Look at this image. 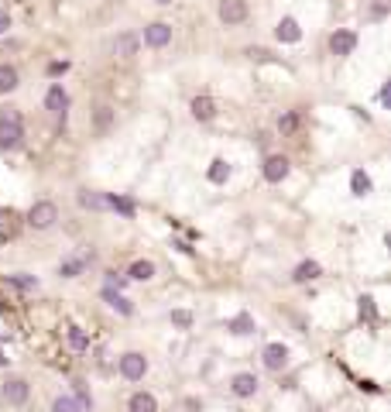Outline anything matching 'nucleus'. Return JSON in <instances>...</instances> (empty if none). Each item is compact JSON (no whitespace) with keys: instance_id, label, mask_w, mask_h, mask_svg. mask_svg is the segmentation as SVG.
<instances>
[{"instance_id":"f257e3e1","label":"nucleus","mask_w":391,"mask_h":412,"mask_svg":"<svg viewBox=\"0 0 391 412\" xmlns=\"http://www.w3.org/2000/svg\"><path fill=\"white\" fill-rule=\"evenodd\" d=\"M25 138V124H21V114L18 110H7L0 114V148H18Z\"/></svg>"},{"instance_id":"f03ea898","label":"nucleus","mask_w":391,"mask_h":412,"mask_svg":"<svg viewBox=\"0 0 391 412\" xmlns=\"http://www.w3.org/2000/svg\"><path fill=\"white\" fill-rule=\"evenodd\" d=\"M55 220H58V206L49 203V200H42V203H35L27 210V224H31L35 231H49Z\"/></svg>"},{"instance_id":"7ed1b4c3","label":"nucleus","mask_w":391,"mask_h":412,"mask_svg":"<svg viewBox=\"0 0 391 412\" xmlns=\"http://www.w3.org/2000/svg\"><path fill=\"white\" fill-rule=\"evenodd\" d=\"M216 14H220V21L227 28L244 25V21H247V0H220Z\"/></svg>"},{"instance_id":"20e7f679","label":"nucleus","mask_w":391,"mask_h":412,"mask_svg":"<svg viewBox=\"0 0 391 412\" xmlns=\"http://www.w3.org/2000/svg\"><path fill=\"white\" fill-rule=\"evenodd\" d=\"M144 371H148V358H144V354L130 351V354L120 358V375H124L128 382H141V378H144Z\"/></svg>"},{"instance_id":"39448f33","label":"nucleus","mask_w":391,"mask_h":412,"mask_svg":"<svg viewBox=\"0 0 391 412\" xmlns=\"http://www.w3.org/2000/svg\"><path fill=\"white\" fill-rule=\"evenodd\" d=\"M27 392H31V388H27L25 378H7L4 388H0V395H4V402H7V406H25Z\"/></svg>"},{"instance_id":"423d86ee","label":"nucleus","mask_w":391,"mask_h":412,"mask_svg":"<svg viewBox=\"0 0 391 412\" xmlns=\"http://www.w3.org/2000/svg\"><path fill=\"white\" fill-rule=\"evenodd\" d=\"M168 42H172V25L155 21V25L144 28V45H148V49H165Z\"/></svg>"},{"instance_id":"0eeeda50","label":"nucleus","mask_w":391,"mask_h":412,"mask_svg":"<svg viewBox=\"0 0 391 412\" xmlns=\"http://www.w3.org/2000/svg\"><path fill=\"white\" fill-rule=\"evenodd\" d=\"M292 172V165H288L285 154H268L264 158V179L268 182H282Z\"/></svg>"},{"instance_id":"6e6552de","label":"nucleus","mask_w":391,"mask_h":412,"mask_svg":"<svg viewBox=\"0 0 391 412\" xmlns=\"http://www.w3.org/2000/svg\"><path fill=\"white\" fill-rule=\"evenodd\" d=\"M45 110L55 114V117H66V110H69V93H66L58 83L49 86V93H45Z\"/></svg>"},{"instance_id":"1a4fd4ad","label":"nucleus","mask_w":391,"mask_h":412,"mask_svg":"<svg viewBox=\"0 0 391 412\" xmlns=\"http://www.w3.org/2000/svg\"><path fill=\"white\" fill-rule=\"evenodd\" d=\"M354 49H357V35L354 31H347V28L333 31V38H330V52L333 55H350Z\"/></svg>"},{"instance_id":"9d476101","label":"nucleus","mask_w":391,"mask_h":412,"mask_svg":"<svg viewBox=\"0 0 391 412\" xmlns=\"http://www.w3.org/2000/svg\"><path fill=\"white\" fill-rule=\"evenodd\" d=\"M285 364H288L285 344H268V347H264V368H268V371H282Z\"/></svg>"},{"instance_id":"9b49d317","label":"nucleus","mask_w":391,"mask_h":412,"mask_svg":"<svg viewBox=\"0 0 391 412\" xmlns=\"http://www.w3.org/2000/svg\"><path fill=\"white\" fill-rule=\"evenodd\" d=\"M275 38H278L282 45H295V42L302 38V28H299V21H295V18H282V21H278V28H275Z\"/></svg>"},{"instance_id":"f8f14e48","label":"nucleus","mask_w":391,"mask_h":412,"mask_svg":"<svg viewBox=\"0 0 391 412\" xmlns=\"http://www.w3.org/2000/svg\"><path fill=\"white\" fill-rule=\"evenodd\" d=\"M230 392H234L237 399H251L258 392V378L251 371H240V375H234V382H230Z\"/></svg>"},{"instance_id":"ddd939ff","label":"nucleus","mask_w":391,"mask_h":412,"mask_svg":"<svg viewBox=\"0 0 391 412\" xmlns=\"http://www.w3.org/2000/svg\"><path fill=\"white\" fill-rule=\"evenodd\" d=\"M130 412H158V399L151 395V392H134L128 402Z\"/></svg>"},{"instance_id":"4468645a","label":"nucleus","mask_w":391,"mask_h":412,"mask_svg":"<svg viewBox=\"0 0 391 412\" xmlns=\"http://www.w3.org/2000/svg\"><path fill=\"white\" fill-rule=\"evenodd\" d=\"M137 45H141V38H137L134 31H124V35H120V38L113 42V52H117L120 59H130V55L137 52Z\"/></svg>"},{"instance_id":"2eb2a0df","label":"nucleus","mask_w":391,"mask_h":412,"mask_svg":"<svg viewBox=\"0 0 391 412\" xmlns=\"http://www.w3.org/2000/svg\"><path fill=\"white\" fill-rule=\"evenodd\" d=\"M192 117H196V121H213V117H216L213 97H196V100H192Z\"/></svg>"},{"instance_id":"dca6fc26","label":"nucleus","mask_w":391,"mask_h":412,"mask_svg":"<svg viewBox=\"0 0 391 412\" xmlns=\"http://www.w3.org/2000/svg\"><path fill=\"white\" fill-rule=\"evenodd\" d=\"M18 83H21V76H18L14 66H0V97H4V93H14Z\"/></svg>"},{"instance_id":"f3484780","label":"nucleus","mask_w":391,"mask_h":412,"mask_svg":"<svg viewBox=\"0 0 391 412\" xmlns=\"http://www.w3.org/2000/svg\"><path fill=\"white\" fill-rule=\"evenodd\" d=\"M128 279H134V282H148V279H155V265L151 261H134L128 268Z\"/></svg>"},{"instance_id":"a211bd4d","label":"nucleus","mask_w":391,"mask_h":412,"mask_svg":"<svg viewBox=\"0 0 391 412\" xmlns=\"http://www.w3.org/2000/svg\"><path fill=\"white\" fill-rule=\"evenodd\" d=\"M104 299H106V303H110V306H113V309H117L120 316H130V313H134V306H130V299H124L120 292H113L110 285H106V289H104Z\"/></svg>"},{"instance_id":"6ab92c4d","label":"nucleus","mask_w":391,"mask_h":412,"mask_svg":"<svg viewBox=\"0 0 391 412\" xmlns=\"http://www.w3.org/2000/svg\"><path fill=\"white\" fill-rule=\"evenodd\" d=\"M230 334H237V337L254 334V316H247V313H237L234 320H230Z\"/></svg>"},{"instance_id":"aec40b11","label":"nucleus","mask_w":391,"mask_h":412,"mask_svg":"<svg viewBox=\"0 0 391 412\" xmlns=\"http://www.w3.org/2000/svg\"><path fill=\"white\" fill-rule=\"evenodd\" d=\"M319 272H323V268H319V261H302V265L295 268V275H292V279H295V282H313V279H319Z\"/></svg>"},{"instance_id":"412c9836","label":"nucleus","mask_w":391,"mask_h":412,"mask_svg":"<svg viewBox=\"0 0 391 412\" xmlns=\"http://www.w3.org/2000/svg\"><path fill=\"white\" fill-rule=\"evenodd\" d=\"M350 189H354V196H367V193H371V176L357 169V172L350 176Z\"/></svg>"},{"instance_id":"4be33fe9","label":"nucleus","mask_w":391,"mask_h":412,"mask_svg":"<svg viewBox=\"0 0 391 412\" xmlns=\"http://www.w3.org/2000/svg\"><path fill=\"white\" fill-rule=\"evenodd\" d=\"M227 179H230V165H227L223 158H216V162L209 165V182L220 186V182H227Z\"/></svg>"},{"instance_id":"5701e85b","label":"nucleus","mask_w":391,"mask_h":412,"mask_svg":"<svg viewBox=\"0 0 391 412\" xmlns=\"http://www.w3.org/2000/svg\"><path fill=\"white\" fill-rule=\"evenodd\" d=\"M79 206H86V210H106V196H100V193H79Z\"/></svg>"},{"instance_id":"b1692460","label":"nucleus","mask_w":391,"mask_h":412,"mask_svg":"<svg viewBox=\"0 0 391 412\" xmlns=\"http://www.w3.org/2000/svg\"><path fill=\"white\" fill-rule=\"evenodd\" d=\"M52 412H79V402L76 399H69V395H58L52 402Z\"/></svg>"},{"instance_id":"393cba45","label":"nucleus","mask_w":391,"mask_h":412,"mask_svg":"<svg viewBox=\"0 0 391 412\" xmlns=\"http://www.w3.org/2000/svg\"><path fill=\"white\" fill-rule=\"evenodd\" d=\"M58 272H62L66 279H76L79 272H82V258H73V261H62V265H58Z\"/></svg>"},{"instance_id":"a878e982","label":"nucleus","mask_w":391,"mask_h":412,"mask_svg":"<svg viewBox=\"0 0 391 412\" xmlns=\"http://www.w3.org/2000/svg\"><path fill=\"white\" fill-rule=\"evenodd\" d=\"M295 128H299V114H295V110H288L285 117H278V131H282V134H292Z\"/></svg>"},{"instance_id":"bb28decb","label":"nucleus","mask_w":391,"mask_h":412,"mask_svg":"<svg viewBox=\"0 0 391 412\" xmlns=\"http://www.w3.org/2000/svg\"><path fill=\"white\" fill-rule=\"evenodd\" d=\"M69 347H73V351H86V347H89V340H86V334H82L79 327L69 330Z\"/></svg>"},{"instance_id":"cd10ccee","label":"nucleus","mask_w":391,"mask_h":412,"mask_svg":"<svg viewBox=\"0 0 391 412\" xmlns=\"http://www.w3.org/2000/svg\"><path fill=\"white\" fill-rule=\"evenodd\" d=\"M106 210H120L124 217H130V213H134V203H130V200H117V196H106Z\"/></svg>"},{"instance_id":"c85d7f7f","label":"nucleus","mask_w":391,"mask_h":412,"mask_svg":"<svg viewBox=\"0 0 391 412\" xmlns=\"http://www.w3.org/2000/svg\"><path fill=\"white\" fill-rule=\"evenodd\" d=\"M7 282H11V285H18V289H25V292L38 289V279H31V275H11Z\"/></svg>"},{"instance_id":"c756f323","label":"nucleus","mask_w":391,"mask_h":412,"mask_svg":"<svg viewBox=\"0 0 391 412\" xmlns=\"http://www.w3.org/2000/svg\"><path fill=\"white\" fill-rule=\"evenodd\" d=\"M4 234H7V237L14 234V213H11V210H0V237H4Z\"/></svg>"},{"instance_id":"7c9ffc66","label":"nucleus","mask_w":391,"mask_h":412,"mask_svg":"<svg viewBox=\"0 0 391 412\" xmlns=\"http://www.w3.org/2000/svg\"><path fill=\"white\" fill-rule=\"evenodd\" d=\"M172 323H175V327H192V313H185V309H175V313H172Z\"/></svg>"},{"instance_id":"2f4dec72","label":"nucleus","mask_w":391,"mask_h":412,"mask_svg":"<svg viewBox=\"0 0 391 412\" xmlns=\"http://www.w3.org/2000/svg\"><path fill=\"white\" fill-rule=\"evenodd\" d=\"M361 313H364L367 320H374V316H378V313H374V299H371V296H364V299H361Z\"/></svg>"},{"instance_id":"473e14b6","label":"nucleus","mask_w":391,"mask_h":412,"mask_svg":"<svg viewBox=\"0 0 391 412\" xmlns=\"http://www.w3.org/2000/svg\"><path fill=\"white\" fill-rule=\"evenodd\" d=\"M106 124H110V107H100V114H97V128L106 131Z\"/></svg>"},{"instance_id":"72a5a7b5","label":"nucleus","mask_w":391,"mask_h":412,"mask_svg":"<svg viewBox=\"0 0 391 412\" xmlns=\"http://www.w3.org/2000/svg\"><path fill=\"white\" fill-rule=\"evenodd\" d=\"M7 28H11V14H7V11H0V35H4Z\"/></svg>"},{"instance_id":"f704fd0d","label":"nucleus","mask_w":391,"mask_h":412,"mask_svg":"<svg viewBox=\"0 0 391 412\" xmlns=\"http://www.w3.org/2000/svg\"><path fill=\"white\" fill-rule=\"evenodd\" d=\"M155 4H161V7H168V4H172V0H155Z\"/></svg>"}]
</instances>
